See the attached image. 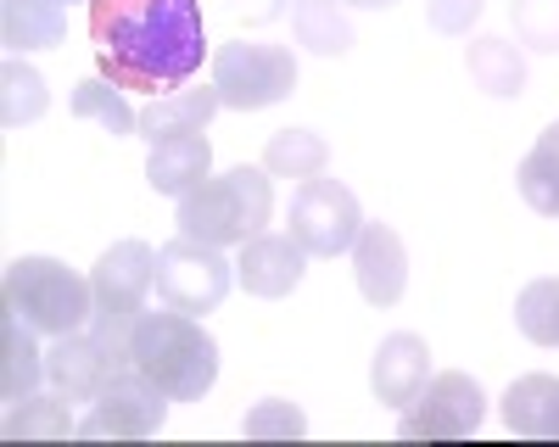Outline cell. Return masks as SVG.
Returning a JSON list of instances; mask_svg holds the SVG:
<instances>
[{
    "mask_svg": "<svg viewBox=\"0 0 559 447\" xmlns=\"http://www.w3.org/2000/svg\"><path fill=\"white\" fill-rule=\"evenodd\" d=\"M229 286H236V263H224L218 246L191 241V235L157 246V297H163V307L213 313L229 297Z\"/></svg>",
    "mask_w": 559,
    "mask_h": 447,
    "instance_id": "7",
    "label": "cell"
},
{
    "mask_svg": "<svg viewBox=\"0 0 559 447\" xmlns=\"http://www.w3.org/2000/svg\"><path fill=\"white\" fill-rule=\"evenodd\" d=\"M213 89L224 107L236 112H263L274 101H286L297 89V57L286 45H218L213 51Z\"/></svg>",
    "mask_w": 559,
    "mask_h": 447,
    "instance_id": "6",
    "label": "cell"
},
{
    "mask_svg": "<svg viewBox=\"0 0 559 447\" xmlns=\"http://www.w3.org/2000/svg\"><path fill=\"white\" fill-rule=\"evenodd\" d=\"M213 168V146H207V134H179V141H163L152 146L146 157V185L157 196H191L202 179Z\"/></svg>",
    "mask_w": 559,
    "mask_h": 447,
    "instance_id": "16",
    "label": "cell"
},
{
    "mask_svg": "<svg viewBox=\"0 0 559 447\" xmlns=\"http://www.w3.org/2000/svg\"><path fill=\"white\" fill-rule=\"evenodd\" d=\"M152 286H157V252L146 241L107 246L96 275H90V291H96V319H90V330L129 347V330H134L140 313H146Z\"/></svg>",
    "mask_w": 559,
    "mask_h": 447,
    "instance_id": "5",
    "label": "cell"
},
{
    "mask_svg": "<svg viewBox=\"0 0 559 447\" xmlns=\"http://www.w3.org/2000/svg\"><path fill=\"white\" fill-rule=\"evenodd\" d=\"M481 17V0H431V28L437 34H471Z\"/></svg>",
    "mask_w": 559,
    "mask_h": 447,
    "instance_id": "30",
    "label": "cell"
},
{
    "mask_svg": "<svg viewBox=\"0 0 559 447\" xmlns=\"http://www.w3.org/2000/svg\"><path fill=\"white\" fill-rule=\"evenodd\" d=\"M218 89L202 84V89H174V96H152V107H140V134L152 146L163 141H179V134H202L218 112Z\"/></svg>",
    "mask_w": 559,
    "mask_h": 447,
    "instance_id": "15",
    "label": "cell"
},
{
    "mask_svg": "<svg viewBox=\"0 0 559 447\" xmlns=\"http://www.w3.org/2000/svg\"><path fill=\"white\" fill-rule=\"evenodd\" d=\"M252 442H269V436H302L308 431V420H302V409H292V402H280V397H269V402H258V409L247 414V425H241Z\"/></svg>",
    "mask_w": 559,
    "mask_h": 447,
    "instance_id": "29",
    "label": "cell"
},
{
    "mask_svg": "<svg viewBox=\"0 0 559 447\" xmlns=\"http://www.w3.org/2000/svg\"><path fill=\"white\" fill-rule=\"evenodd\" d=\"M274 213V191L263 168H229L218 179H202L191 196H179V235L207 241V246H236L252 241Z\"/></svg>",
    "mask_w": 559,
    "mask_h": 447,
    "instance_id": "3",
    "label": "cell"
},
{
    "mask_svg": "<svg viewBox=\"0 0 559 447\" xmlns=\"http://www.w3.org/2000/svg\"><path fill=\"white\" fill-rule=\"evenodd\" d=\"M431 380V347L419 341L414 330H397L376 347V364H369V386L386 409H408V402L426 391Z\"/></svg>",
    "mask_w": 559,
    "mask_h": 447,
    "instance_id": "14",
    "label": "cell"
},
{
    "mask_svg": "<svg viewBox=\"0 0 559 447\" xmlns=\"http://www.w3.org/2000/svg\"><path fill=\"white\" fill-rule=\"evenodd\" d=\"M129 364H134L129 347H118L96 330H73V336H57V347L45 352V380L73 402H96Z\"/></svg>",
    "mask_w": 559,
    "mask_h": 447,
    "instance_id": "11",
    "label": "cell"
},
{
    "mask_svg": "<svg viewBox=\"0 0 559 447\" xmlns=\"http://www.w3.org/2000/svg\"><path fill=\"white\" fill-rule=\"evenodd\" d=\"M286 12V0H229V17L236 23H274Z\"/></svg>",
    "mask_w": 559,
    "mask_h": 447,
    "instance_id": "31",
    "label": "cell"
},
{
    "mask_svg": "<svg viewBox=\"0 0 559 447\" xmlns=\"http://www.w3.org/2000/svg\"><path fill=\"white\" fill-rule=\"evenodd\" d=\"M34 336H39L34 325L7 313V325H0V397L7 402L34 397V386L45 380V352L34 347Z\"/></svg>",
    "mask_w": 559,
    "mask_h": 447,
    "instance_id": "19",
    "label": "cell"
},
{
    "mask_svg": "<svg viewBox=\"0 0 559 447\" xmlns=\"http://www.w3.org/2000/svg\"><path fill=\"white\" fill-rule=\"evenodd\" d=\"M515 179H521L526 207H537L543 218H559V123L543 129V141L526 152V162H521Z\"/></svg>",
    "mask_w": 559,
    "mask_h": 447,
    "instance_id": "23",
    "label": "cell"
},
{
    "mask_svg": "<svg viewBox=\"0 0 559 447\" xmlns=\"http://www.w3.org/2000/svg\"><path fill=\"white\" fill-rule=\"evenodd\" d=\"M515 34L532 51H559V0H509Z\"/></svg>",
    "mask_w": 559,
    "mask_h": 447,
    "instance_id": "28",
    "label": "cell"
},
{
    "mask_svg": "<svg viewBox=\"0 0 559 447\" xmlns=\"http://www.w3.org/2000/svg\"><path fill=\"white\" fill-rule=\"evenodd\" d=\"M297 45H308L313 57H347L353 51V23L342 17V0H297Z\"/></svg>",
    "mask_w": 559,
    "mask_h": 447,
    "instance_id": "21",
    "label": "cell"
},
{
    "mask_svg": "<svg viewBox=\"0 0 559 447\" xmlns=\"http://www.w3.org/2000/svg\"><path fill=\"white\" fill-rule=\"evenodd\" d=\"M0 297H7V313H17L39 336H73L96 319V291H90V280L73 275L57 257H12L7 280H0Z\"/></svg>",
    "mask_w": 559,
    "mask_h": 447,
    "instance_id": "4",
    "label": "cell"
},
{
    "mask_svg": "<svg viewBox=\"0 0 559 447\" xmlns=\"http://www.w3.org/2000/svg\"><path fill=\"white\" fill-rule=\"evenodd\" d=\"M129 358L168 402H202L218 380V341L197 325V313H140L129 330Z\"/></svg>",
    "mask_w": 559,
    "mask_h": 447,
    "instance_id": "2",
    "label": "cell"
},
{
    "mask_svg": "<svg viewBox=\"0 0 559 447\" xmlns=\"http://www.w3.org/2000/svg\"><path fill=\"white\" fill-rule=\"evenodd\" d=\"M481 414H487L481 386L464 375V370H442L403 409L397 436L403 442H459V436H476L481 431Z\"/></svg>",
    "mask_w": 559,
    "mask_h": 447,
    "instance_id": "8",
    "label": "cell"
},
{
    "mask_svg": "<svg viewBox=\"0 0 559 447\" xmlns=\"http://www.w3.org/2000/svg\"><path fill=\"white\" fill-rule=\"evenodd\" d=\"M163 414H168V397L140 375V364H129L96 397V409L79 420V436H90V442H146V436L163 431Z\"/></svg>",
    "mask_w": 559,
    "mask_h": 447,
    "instance_id": "10",
    "label": "cell"
},
{
    "mask_svg": "<svg viewBox=\"0 0 559 447\" xmlns=\"http://www.w3.org/2000/svg\"><path fill=\"white\" fill-rule=\"evenodd\" d=\"M503 425L532 442H559V380L554 375H521L503 391Z\"/></svg>",
    "mask_w": 559,
    "mask_h": 447,
    "instance_id": "18",
    "label": "cell"
},
{
    "mask_svg": "<svg viewBox=\"0 0 559 447\" xmlns=\"http://www.w3.org/2000/svg\"><path fill=\"white\" fill-rule=\"evenodd\" d=\"M324 162H331V146H324L313 129H280L263 146V168L274 179H319Z\"/></svg>",
    "mask_w": 559,
    "mask_h": 447,
    "instance_id": "22",
    "label": "cell"
},
{
    "mask_svg": "<svg viewBox=\"0 0 559 447\" xmlns=\"http://www.w3.org/2000/svg\"><path fill=\"white\" fill-rule=\"evenodd\" d=\"M364 230V213L353 202V191L342 179H302L297 196H292V235L308 246V257H342L353 252Z\"/></svg>",
    "mask_w": 559,
    "mask_h": 447,
    "instance_id": "9",
    "label": "cell"
},
{
    "mask_svg": "<svg viewBox=\"0 0 559 447\" xmlns=\"http://www.w3.org/2000/svg\"><path fill=\"white\" fill-rule=\"evenodd\" d=\"M7 442H28V436H39V442H62V436H79V425H73V414H68V397H23V402H12L7 409Z\"/></svg>",
    "mask_w": 559,
    "mask_h": 447,
    "instance_id": "25",
    "label": "cell"
},
{
    "mask_svg": "<svg viewBox=\"0 0 559 447\" xmlns=\"http://www.w3.org/2000/svg\"><path fill=\"white\" fill-rule=\"evenodd\" d=\"M515 325L537 347H559V280H532L515 302Z\"/></svg>",
    "mask_w": 559,
    "mask_h": 447,
    "instance_id": "27",
    "label": "cell"
},
{
    "mask_svg": "<svg viewBox=\"0 0 559 447\" xmlns=\"http://www.w3.org/2000/svg\"><path fill=\"white\" fill-rule=\"evenodd\" d=\"M90 34L118 89L174 96L207 57L202 0H90Z\"/></svg>",
    "mask_w": 559,
    "mask_h": 447,
    "instance_id": "1",
    "label": "cell"
},
{
    "mask_svg": "<svg viewBox=\"0 0 559 447\" xmlns=\"http://www.w3.org/2000/svg\"><path fill=\"white\" fill-rule=\"evenodd\" d=\"M347 7H369V12H381V7H397V0H347Z\"/></svg>",
    "mask_w": 559,
    "mask_h": 447,
    "instance_id": "32",
    "label": "cell"
},
{
    "mask_svg": "<svg viewBox=\"0 0 559 447\" xmlns=\"http://www.w3.org/2000/svg\"><path fill=\"white\" fill-rule=\"evenodd\" d=\"M308 275V246L297 235H269L258 230L252 241H241V263H236V280L252 297H292Z\"/></svg>",
    "mask_w": 559,
    "mask_h": 447,
    "instance_id": "12",
    "label": "cell"
},
{
    "mask_svg": "<svg viewBox=\"0 0 559 447\" xmlns=\"http://www.w3.org/2000/svg\"><path fill=\"white\" fill-rule=\"evenodd\" d=\"M353 275L369 307H392L408 286V252L397 241L392 224H364L353 241Z\"/></svg>",
    "mask_w": 559,
    "mask_h": 447,
    "instance_id": "13",
    "label": "cell"
},
{
    "mask_svg": "<svg viewBox=\"0 0 559 447\" xmlns=\"http://www.w3.org/2000/svg\"><path fill=\"white\" fill-rule=\"evenodd\" d=\"M73 118H90V123H102L112 141H123V134H134L140 129V112L123 101V89L112 84V78H84L79 89H73Z\"/></svg>",
    "mask_w": 559,
    "mask_h": 447,
    "instance_id": "24",
    "label": "cell"
},
{
    "mask_svg": "<svg viewBox=\"0 0 559 447\" xmlns=\"http://www.w3.org/2000/svg\"><path fill=\"white\" fill-rule=\"evenodd\" d=\"M57 7H79V0H57Z\"/></svg>",
    "mask_w": 559,
    "mask_h": 447,
    "instance_id": "33",
    "label": "cell"
},
{
    "mask_svg": "<svg viewBox=\"0 0 559 447\" xmlns=\"http://www.w3.org/2000/svg\"><path fill=\"white\" fill-rule=\"evenodd\" d=\"M471 78L487 89V96L509 101V96H521L526 89V62H521V45H509V39H471Z\"/></svg>",
    "mask_w": 559,
    "mask_h": 447,
    "instance_id": "20",
    "label": "cell"
},
{
    "mask_svg": "<svg viewBox=\"0 0 559 447\" xmlns=\"http://www.w3.org/2000/svg\"><path fill=\"white\" fill-rule=\"evenodd\" d=\"M0 39L12 57L51 51L68 39V7H57V0H0Z\"/></svg>",
    "mask_w": 559,
    "mask_h": 447,
    "instance_id": "17",
    "label": "cell"
},
{
    "mask_svg": "<svg viewBox=\"0 0 559 447\" xmlns=\"http://www.w3.org/2000/svg\"><path fill=\"white\" fill-rule=\"evenodd\" d=\"M45 107H51V96H45V78H39L23 57H12L7 68H0V123L23 129V123H34Z\"/></svg>",
    "mask_w": 559,
    "mask_h": 447,
    "instance_id": "26",
    "label": "cell"
}]
</instances>
